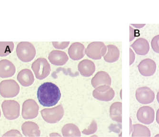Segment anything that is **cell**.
Here are the masks:
<instances>
[{
    "label": "cell",
    "mask_w": 159,
    "mask_h": 137,
    "mask_svg": "<svg viewBox=\"0 0 159 137\" xmlns=\"http://www.w3.org/2000/svg\"><path fill=\"white\" fill-rule=\"evenodd\" d=\"M37 95L40 103L46 107L55 106L61 97L58 87L51 82H44L41 84L38 88Z\"/></svg>",
    "instance_id": "obj_1"
},
{
    "label": "cell",
    "mask_w": 159,
    "mask_h": 137,
    "mask_svg": "<svg viewBox=\"0 0 159 137\" xmlns=\"http://www.w3.org/2000/svg\"><path fill=\"white\" fill-rule=\"evenodd\" d=\"M16 53L20 61L28 62L34 58L36 52L33 44L29 42H22L19 43L17 46Z\"/></svg>",
    "instance_id": "obj_2"
},
{
    "label": "cell",
    "mask_w": 159,
    "mask_h": 137,
    "mask_svg": "<svg viewBox=\"0 0 159 137\" xmlns=\"http://www.w3.org/2000/svg\"><path fill=\"white\" fill-rule=\"evenodd\" d=\"M64 111L62 105L60 104L51 109H44L41 111L43 119L47 123H57L62 119Z\"/></svg>",
    "instance_id": "obj_3"
},
{
    "label": "cell",
    "mask_w": 159,
    "mask_h": 137,
    "mask_svg": "<svg viewBox=\"0 0 159 137\" xmlns=\"http://www.w3.org/2000/svg\"><path fill=\"white\" fill-rule=\"evenodd\" d=\"M32 69L36 78L44 79L51 72V66L45 58H40L36 60L32 65Z\"/></svg>",
    "instance_id": "obj_4"
},
{
    "label": "cell",
    "mask_w": 159,
    "mask_h": 137,
    "mask_svg": "<svg viewBox=\"0 0 159 137\" xmlns=\"http://www.w3.org/2000/svg\"><path fill=\"white\" fill-rule=\"evenodd\" d=\"M20 89L18 84L13 80H3L0 83V93L3 98L15 97L19 94Z\"/></svg>",
    "instance_id": "obj_5"
},
{
    "label": "cell",
    "mask_w": 159,
    "mask_h": 137,
    "mask_svg": "<svg viewBox=\"0 0 159 137\" xmlns=\"http://www.w3.org/2000/svg\"><path fill=\"white\" fill-rule=\"evenodd\" d=\"M4 117L9 120L17 119L20 116V106L19 103L14 100L4 101L2 104Z\"/></svg>",
    "instance_id": "obj_6"
},
{
    "label": "cell",
    "mask_w": 159,
    "mask_h": 137,
    "mask_svg": "<svg viewBox=\"0 0 159 137\" xmlns=\"http://www.w3.org/2000/svg\"><path fill=\"white\" fill-rule=\"evenodd\" d=\"M107 48L103 42H92L87 47L85 53L93 60H100L106 53Z\"/></svg>",
    "instance_id": "obj_7"
},
{
    "label": "cell",
    "mask_w": 159,
    "mask_h": 137,
    "mask_svg": "<svg viewBox=\"0 0 159 137\" xmlns=\"http://www.w3.org/2000/svg\"><path fill=\"white\" fill-rule=\"evenodd\" d=\"M93 95L99 101L110 102L114 97L115 92L110 86L103 85L96 88L93 91Z\"/></svg>",
    "instance_id": "obj_8"
},
{
    "label": "cell",
    "mask_w": 159,
    "mask_h": 137,
    "mask_svg": "<svg viewBox=\"0 0 159 137\" xmlns=\"http://www.w3.org/2000/svg\"><path fill=\"white\" fill-rule=\"evenodd\" d=\"M39 110L37 103L34 100L28 99L23 103L22 116L25 120L34 119L38 116Z\"/></svg>",
    "instance_id": "obj_9"
},
{
    "label": "cell",
    "mask_w": 159,
    "mask_h": 137,
    "mask_svg": "<svg viewBox=\"0 0 159 137\" xmlns=\"http://www.w3.org/2000/svg\"><path fill=\"white\" fill-rule=\"evenodd\" d=\"M135 97L136 100L140 103L147 104L154 101L155 94L148 87H142L136 90Z\"/></svg>",
    "instance_id": "obj_10"
},
{
    "label": "cell",
    "mask_w": 159,
    "mask_h": 137,
    "mask_svg": "<svg viewBox=\"0 0 159 137\" xmlns=\"http://www.w3.org/2000/svg\"><path fill=\"white\" fill-rule=\"evenodd\" d=\"M137 118L141 123L144 124L153 123L155 118L154 110L150 106L142 107L137 113Z\"/></svg>",
    "instance_id": "obj_11"
},
{
    "label": "cell",
    "mask_w": 159,
    "mask_h": 137,
    "mask_svg": "<svg viewBox=\"0 0 159 137\" xmlns=\"http://www.w3.org/2000/svg\"><path fill=\"white\" fill-rule=\"evenodd\" d=\"M138 69L140 73L143 76L145 77L152 76L156 71V63L152 59H144L138 65Z\"/></svg>",
    "instance_id": "obj_12"
},
{
    "label": "cell",
    "mask_w": 159,
    "mask_h": 137,
    "mask_svg": "<svg viewBox=\"0 0 159 137\" xmlns=\"http://www.w3.org/2000/svg\"><path fill=\"white\" fill-rule=\"evenodd\" d=\"M48 59L51 63L56 66H62L69 60L67 54L63 51L53 50L49 53Z\"/></svg>",
    "instance_id": "obj_13"
},
{
    "label": "cell",
    "mask_w": 159,
    "mask_h": 137,
    "mask_svg": "<svg viewBox=\"0 0 159 137\" xmlns=\"http://www.w3.org/2000/svg\"><path fill=\"white\" fill-rule=\"evenodd\" d=\"M85 47L80 43H73L68 49L70 57L75 61L81 60L84 58L85 54Z\"/></svg>",
    "instance_id": "obj_14"
},
{
    "label": "cell",
    "mask_w": 159,
    "mask_h": 137,
    "mask_svg": "<svg viewBox=\"0 0 159 137\" xmlns=\"http://www.w3.org/2000/svg\"><path fill=\"white\" fill-rule=\"evenodd\" d=\"M16 72L14 64L8 60L4 59L0 61V76L2 78L12 77Z\"/></svg>",
    "instance_id": "obj_15"
},
{
    "label": "cell",
    "mask_w": 159,
    "mask_h": 137,
    "mask_svg": "<svg viewBox=\"0 0 159 137\" xmlns=\"http://www.w3.org/2000/svg\"><path fill=\"white\" fill-rule=\"evenodd\" d=\"M91 83L92 86L95 88L101 85L111 86V78L107 72L104 71H99L92 78Z\"/></svg>",
    "instance_id": "obj_16"
},
{
    "label": "cell",
    "mask_w": 159,
    "mask_h": 137,
    "mask_svg": "<svg viewBox=\"0 0 159 137\" xmlns=\"http://www.w3.org/2000/svg\"><path fill=\"white\" fill-rule=\"evenodd\" d=\"M78 71L82 76L90 77L92 76L96 70L95 65L93 62L89 60H84L79 63Z\"/></svg>",
    "instance_id": "obj_17"
},
{
    "label": "cell",
    "mask_w": 159,
    "mask_h": 137,
    "mask_svg": "<svg viewBox=\"0 0 159 137\" xmlns=\"http://www.w3.org/2000/svg\"><path fill=\"white\" fill-rule=\"evenodd\" d=\"M21 130L26 137H40L41 131L38 125L32 121H26L21 126Z\"/></svg>",
    "instance_id": "obj_18"
},
{
    "label": "cell",
    "mask_w": 159,
    "mask_h": 137,
    "mask_svg": "<svg viewBox=\"0 0 159 137\" xmlns=\"http://www.w3.org/2000/svg\"><path fill=\"white\" fill-rule=\"evenodd\" d=\"M132 47L138 55H145L148 53L150 50V45L147 40L140 38L136 40L132 45Z\"/></svg>",
    "instance_id": "obj_19"
},
{
    "label": "cell",
    "mask_w": 159,
    "mask_h": 137,
    "mask_svg": "<svg viewBox=\"0 0 159 137\" xmlns=\"http://www.w3.org/2000/svg\"><path fill=\"white\" fill-rule=\"evenodd\" d=\"M17 80L21 85L28 87L32 85L34 81V74L29 69H23L19 72Z\"/></svg>",
    "instance_id": "obj_20"
},
{
    "label": "cell",
    "mask_w": 159,
    "mask_h": 137,
    "mask_svg": "<svg viewBox=\"0 0 159 137\" xmlns=\"http://www.w3.org/2000/svg\"><path fill=\"white\" fill-rule=\"evenodd\" d=\"M110 116L111 120L119 123L122 122V103L115 102L111 106Z\"/></svg>",
    "instance_id": "obj_21"
},
{
    "label": "cell",
    "mask_w": 159,
    "mask_h": 137,
    "mask_svg": "<svg viewBox=\"0 0 159 137\" xmlns=\"http://www.w3.org/2000/svg\"><path fill=\"white\" fill-rule=\"evenodd\" d=\"M107 53L104 56V60L109 63L116 62L119 59L120 51L118 48L114 45L110 44L107 45Z\"/></svg>",
    "instance_id": "obj_22"
},
{
    "label": "cell",
    "mask_w": 159,
    "mask_h": 137,
    "mask_svg": "<svg viewBox=\"0 0 159 137\" xmlns=\"http://www.w3.org/2000/svg\"><path fill=\"white\" fill-rule=\"evenodd\" d=\"M62 135L64 137H81V131L78 127L73 124L68 123L66 124L61 130Z\"/></svg>",
    "instance_id": "obj_23"
},
{
    "label": "cell",
    "mask_w": 159,
    "mask_h": 137,
    "mask_svg": "<svg viewBox=\"0 0 159 137\" xmlns=\"http://www.w3.org/2000/svg\"><path fill=\"white\" fill-rule=\"evenodd\" d=\"M132 137H148L151 136L149 128L142 124H134L133 127Z\"/></svg>",
    "instance_id": "obj_24"
},
{
    "label": "cell",
    "mask_w": 159,
    "mask_h": 137,
    "mask_svg": "<svg viewBox=\"0 0 159 137\" xmlns=\"http://www.w3.org/2000/svg\"><path fill=\"white\" fill-rule=\"evenodd\" d=\"M14 44L13 42H0V56L4 57L9 55L13 51Z\"/></svg>",
    "instance_id": "obj_25"
},
{
    "label": "cell",
    "mask_w": 159,
    "mask_h": 137,
    "mask_svg": "<svg viewBox=\"0 0 159 137\" xmlns=\"http://www.w3.org/2000/svg\"><path fill=\"white\" fill-rule=\"evenodd\" d=\"M97 130V124L94 120H93L89 127L87 129H85L82 133L84 135H89L94 134Z\"/></svg>",
    "instance_id": "obj_26"
},
{
    "label": "cell",
    "mask_w": 159,
    "mask_h": 137,
    "mask_svg": "<svg viewBox=\"0 0 159 137\" xmlns=\"http://www.w3.org/2000/svg\"><path fill=\"white\" fill-rule=\"evenodd\" d=\"M151 46L154 52L159 53V35L155 36L152 38Z\"/></svg>",
    "instance_id": "obj_27"
},
{
    "label": "cell",
    "mask_w": 159,
    "mask_h": 137,
    "mask_svg": "<svg viewBox=\"0 0 159 137\" xmlns=\"http://www.w3.org/2000/svg\"><path fill=\"white\" fill-rule=\"evenodd\" d=\"M52 45L53 47L57 49H66L68 46L70 44V42H52Z\"/></svg>",
    "instance_id": "obj_28"
},
{
    "label": "cell",
    "mask_w": 159,
    "mask_h": 137,
    "mask_svg": "<svg viewBox=\"0 0 159 137\" xmlns=\"http://www.w3.org/2000/svg\"><path fill=\"white\" fill-rule=\"evenodd\" d=\"M10 137L11 136V137H22V135L18 130H12L2 135V137H10Z\"/></svg>",
    "instance_id": "obj_29"
},
{
    "label": "cell",
    "mask_w": 159,
    "mask_h": 137,
    "mask_svg": "<svg viewBox=\"0 0 159 137\" xmlns=\"http://www.w3.org/2000/svg\"><path fill=\"white\" fill-rule=\"evenodd\" d=\"M135 59V56L134 52L132 49H129V65H131L134 63Z\"/></svg>",
    "instance_id": "obj_30"
},
{
    "label": "cell",
    "mask_w": 159,
    "mask_h": 137,
    "mask_svg": "<svg viewBox=\"0 0 159 137\" xmlns=\"http://www.w3.org/2000/svg\"><path fill=\"white\" fill-rule=\"evenodd\" d=\"M135 30L132 27H129V41H133L135 37Z\"/></svg>",
    "instance_id": "obj_31"
},
{
    "label": "cell",
    "mask_w": 159,
    "mask_h": 137,
    "mask_svg": "<svg viewBox=\"0 0 159 137\" xmlns=\"http://www.w3.org/2000/svg\"><path fill=\"white\" fill-rule=\"evenodd\" d=\"M156 121L157 123L159 124V109L157 110V112H156Z\"/></svg>",
    "instance_id": "obj_32"
},
{
    "label": "cell",
    "mask_w": 159,
    "mask_h": 137,
    "mask_svg": "<svg viewBox=\"0 0 159 137\" xmlns=\"http://www.w3.org/2000/svg\"><path fill=\"white\" fill-rule=\"evenodd\" d=\"M132 25L134 26L135 27L137 28H141L143 27L144 26H145V25Z\"/></svg>",
    "instance_id": "obj_33"
},
{
    "label": "cell",
    "mask_w": 159,
    "mask_h": 137,
    "mask_svg": "<svg viewBox=\"0 0 159 137\" xmlns=\"http://www.w3.org/2000/svg\"><path fill=\"white\" fill-rule=\"evenodd\" d=\"M50 136H61L60 134L57 133H53L50 134Z\"/></svg>",
    "instance_id": "obj_34"
},
{
    "label": "cell",
    "mask_w": 159,
    "mask_h": 137,
    "mask_svg": "<svg viewBox=\"0 0 159 137\" xmlns=\"http://www.w3.org/2000/svg\"><path fill=\"white\" fill-rule=\"evenodd\" d=\"M157 101H158V103H159V91H158V93H157Z\"/></svg>",
    "instance_id": "obj_35"
},
{
    "label": "cell",
    "mask_w": 159,
    "mask_h": 137,
    "mask_svg": "<svg viewBox=\"0 0 159 137\" xmlns=\"http://www.w3.org/2000/svg\"><path fill=\"white\" fill-rule=\"evenodd\" d=\"M156 137H157V136H159V134H158V135H156Z\"/></svg>",
    "instance_id": "obj_36"
}]
</instances>
